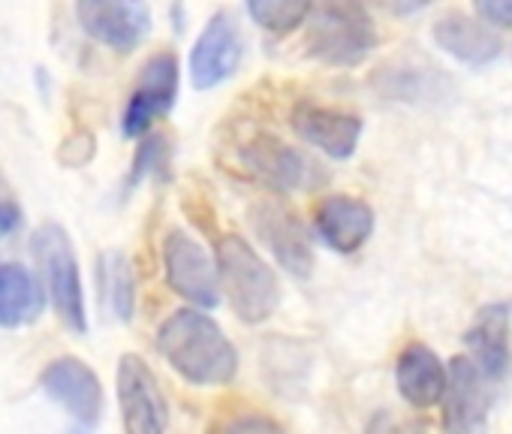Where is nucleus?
<instances>
[{"mask_svg": "<svg viewBox=\"0 0 512 434\" xmlns=\"http://www.w3.org/2000/svg\"><path fill=\"white\" fill-rule=\"evenodd\" d=\"M380 43L371 13L359 4H317L305 22L308 55L329 67H359Z\"/></svg>", "mask_w": 512, "mask_h": 434, "instance_id": "nucleus-4", "label": "nucleus"}, {"mask_svg": "<svg viewBox=\"0 0 512 434\" xmlns=\"http://www.w3.org/2000/svg\"><path fill=\"white\" fill-rule=\"evenodd\" d=\"M365 434H428V431L419 422H413V419H401V416H395L389 410H380L368 422Z\"/></svg>", "mask_w": 512, "mask_h": 434, "instance_id": "nucleus-24", "label": "nucleus"}, {"mask_svg": "<svg viewBox=\"0 0 512 434\" xmlns=\"http://www.w3.org/2000/svg\"><path fill=\"white\" fill-rule=\"evenodd\" d=\"M178 82H181V67L172 52H157L151 55L130 91V100L121 112V133L127 139H142L151 133V127L166 118L178 100Z\"/></svg>", "mask_w": 512, "mask_h": 434, "instance_id": "nucleus-8", "label": "nucleus"}, {"mask_svg": "<svg viewBox=\"0 0 512 434\" xmlns=\"http://www.w3.org/2000/svg\"><path fill=\"white\" fill-rule=\"evenodd\" d=\"M22 227V208L10 199H0V239L13 236Z\"/></svg>", "mask_w": 512, "mask_h": 434, "instance_id": "nucleus-26", "label": "nucleus"}, {"mask_svg": "<svg viewBox=\"0 0 512 434\" xmlns=\"http://www.w3.org/2000/svg\"><path fill=\"white\" fill-rule=\"evenodd\" d=\"M169 160V139L163 133H148L142 136L136 154H133V166H130V187L142 184L145 178H154L166 169Z\"/></svg>", "mask_w": 512, "mask_h": 434, "instance_id": "nucleus-22", "label": "nucleus"}, {"mask_svg": "<svg viewBox=\"0 0 512 434\" xmlns=\"http://www.w3.org/2000/svg\"><path fill=\"white\" fill-rule=\"evenodd\" d=\"M214 269L217 290L241 323L256 326L275 317L281 305V278L247 239L235 233L223 236L214 251Z\"/></svg>", "mask_w": 512, "mask_h": 434, "instance_id": "nucleus-2", "label": "nucleus"}, {"mask_svg": "<svg viewBox=\"0 0 512 434\" xmlns=\"http://www.w3.org/2000/svg\"><path fill=\"white\" fill-rule=\"evenodd\" d=\"M157 353L190 386H229L238 374V350L223 326L199 308H178L157 326Z\"/></svg>", "mask_w": 512, "mask_h": 434, "instance_id": "nucleus-1", "label": "nucleus"}, {"mask_svg": "<svg viewBox=\"0 0 512 434\" xmlns=\"http://www.w3.org/2000/svg\"><path fill=\"white\" fill-rule=\"evenodd\" d=\"M124 434H169V404L154 368L139 353H124L115 368Z\"/></svg>", "mask_w": 512, "mask_h": 434, "instance_id": "nucleus-6", "label": "nucleus"}, {"mask_svg": "<svg viewBox=\"0 0 512 434\" xmlns=\"http://www.w3.org/2000/svg\"><path fill=\"white\" fill-rule=\"evenodd\" d=\"M464 344L470 350V362L479 368V374L491 383L500 380L509 371V308L506 305H488L476 314L473 326L464 335Z\"/></svg>", "mask_w": 512, "mask_h": 434, "instance_id": "nucleus-17", "label": "nucleus"}, {"mask_svg": "<svg viewBox=\"0 0 512 434\" xmlns=\"http://www.w3.org/2000/svg\"><path fill=\"white\" fill-rule=\"evenodd\" d=\"M76 19L94 43L112 52H133L151 34V10L139 0H82Z\"/></svg>", "mask_w": 512, "mask_h": 434, "instance_id": "nucleus-12", "label": "nucleus"}, {"mask_svg": "<svg viewBox=\"0 0 512 434\" xmlns=\"http://www.w3.org/2000/svg\"><path fill=\"white\" fill-rule=\"evenodd\" d=\"M395 386L410 407H434L446 392V365L425 344H407L395 359Z\"/></svg>", "mask_w": 512, "mask_h": 434, "instance_id": "nucleus-16", "label": "nucleus"}, {"mask_svg": "<svg viewBox=\"0 0 512 434\" xmlns=\"http://www.w3.org/2000/svg\"><path fill=\"white\" fill-rule=\"evenodd\" d=\"M46 311V290L22 263H0V326L22 329L43 317Z\"/></svg>", "mask_w": 512, "mask_h": 434, "instance_id": "nucleus-19", "label": "nucleus"}, {"mask_svg": "<svg viewBox=\"0 0 512 434\" xmlns=\"http://www.w3.org/2000/svg\"><path fill=\"white\" fill-rule=\"evenodd\" d=\"M220 434H287L284 425L269 416V413H256V410H241L229 416L220 425Z\"/></svg>", "mask_w": 512, "mask_h": 434, "instance_id": "nucleus-23", "label": "nucleus"}, {"mask_svg": "<svg viewBox=\"0 0 512 434\" xmlns=\"http://www.w3.org/2000/svg\"><path fill=\"white\" fill-rule=\"evenodd\" d=\"M67 434H88V428H79V425H76V428H70Z\"/></svg>", "mask_w": 512, "mask_h": 434, "instance_id": "nucleus-27", "label": "nucleus"}, {"mask_svg": "<svg viewBox=\"0 0 512 434\" xmlns=\"http://www.w3.org/2000/svg\"><path fill=\"white\" fill-rule=\"evenodd\" d=\"M241 157H244V166L250 169V175H256L278 193H305V190H317L326 181L323 166L308 151H302L299 145H290L272 133L250 139L244 145Z\"/></svg>", "mask_w": 512, "mask_h": 434, "instance_id": "nucleus-7", "label": "nucleus"}, {"mask_svg": "<svg viewBox=\"0 0 512 434\" xmlns=\"http://www.w3.org/2000/svg\"><path fill=\"white\" fill-rule=\"evenodd\" d=\"M311 7L314 4H305V0H250L244 10L260 28L272 34H290L308 22Z\"/></svg>", "mask_w": 512, "mask_h": 434, "instance_id": "nucleus-21", "label": "nucleus"}, {"mask_svg": "<svg viewBox=\"0 0 512 434\" xmlns=\"http://www.w3.org/2000/svg\"><path fill=\"white\" fill-rule=\"evenodd\" d=\"M443 428L446 434H482L491 410V386L467 356H455L446 368Z\"/></svg>", "mask_w": 512, "mask_h": 434, "instance_id": "nucleus-13", "label": "nucleus"}, {"mask_svg": "<svg viewBox=\"0 0 512 434\" xmlns=\"http://www.w3.org/2000/svg\"><path fill=\"white\" fill-rule=\"evenodd\" d=\"M40 386L55 404H61L76 419L79 428L91 431L103 419V407H106L103 383L85 359L79 356L52 359L40 374Z\"/></svg>", "mask_w": 512, "mask_h": 434, "instance_id": "nucleus-11", "label": "nucleus"}, {"mask_svg": "<svg viewBox=\"0 0 512 434\" xmlns=\"http://www.w3.org/2000/svg\"><path fill=\"white\" fill-rule=\"evenodd\" d=\"M314 233L335 254H356L374 233V208L356 196H326L314 208Z\"/></svg>", "mask_w": 512, "mask_h": 434, "instance_id": "nucleus-15", "label": "nucleus"}, {"mask_svg": "<svg viewBox=\"0 0 512 434\" xmlns=\"http://www.w3.org/2000/svg\"><path fill=\"white\" fill-rule=\"evenodd\" d=\"M434 43L467 67H485L500 55V37L467 13H446L434 22Z\"/></svg>", "mask_w": 512, "mask_h": 434, "instance_id": "nucleus-18", "label": "nucleus"}, {"mask_svg": "<svg viewBox=\"0 0 512 434\" xmlns=\"http://www.w3.org/2000/svg\"><path fill=\"white\" fill-rule=\"evenodd\" d=\"M244 61V34L229 10H217L205 28L199 31L190 58L187 73L196 91H211L223 82H229Z\"/></svg>", "mask_w": 512, "mask_h": 434, "instance_id": "nucleus-9", "label": "nucleus"}, {"mask_svg": "<svg viewBox=\"0 0 512 434\" xmlns=\"http://www.w3.org/2000/svg\"><path fill=\"white\" fill-rule=\"evenodd\" d=\"M250 227L253 236L263 242L272 260L296 275L308 278L314 272V245L299 217L278 199H260L250 205Z\"/></svg>", "mask_w": 512, "mask_h": 434, "instance_id": "nucleus-10", "label": "nucleus"}, {"mask_svg": "<svg viewBox=\"0 0 512 434\" xmlns=\"http://www.w3.org/2000/svg\"><path fill=\"white\" fill-rule=\"evenodd\" d=\"M31 251H34V260L40 266L37 278L46 290V299L52 302V308L58 314V320L70 332L85 335L88 332V305H85L79 257H76L70 233L61 224L46 221L34 230Z\"/></svg>", "mask_w": 512, "mask_h": 434, "instance_id": "nucleus-3", "label": "nucleus"}, {"mask_svg": "<svg viewBox=\"0 0 512 434\" xmlns=\"http://www.w3.org/2000/svg\"><path fill=\"white\" fill-rule=\"evenodd\" d=\"M290 124L305 145H311L314 151H320L332 160L353 157L359 148V139H362V118L359 115L335 109V106L308 103V100H302L293 109Z\"/></svg>", "mask_w": 512, "mask_h": 434, "instance_id": "nucleus-14", "label": "nucleus"}, {"mask_svg": "<svg viewBox=\"0 0 512 434\" xmlns=\"http://www.w3.org/2000/svg\"><path fill=\"white\" fill-rule=\"evenodd\" d=\"M163 278L166 287L187 302V308L211 311L220 305V290H217V269L214 257L205 251L199 239H193L184 230H169L163 236Z\"/></svg>", "mask_w": 512, "mask_h": 434, "instance_id": "nucleus-5", "label": "nucleus"}, {"mask_svg": "<svg viewBox=\"0 0 512 434\" xmlns=\"http://www.w3.org/2000/svg\"><path fill=\"white\" fill-rule=\"evenodd\" d=\"M97 281L100 293L109 305V311L121 320L130 323L136 311V278L130 269V260L121 251H109L97 263Z\"/></svg>", "mask_w": 512, "mask_h": 434, "instance_id": "nucleus-20", "label": "nucleus"}, {"mask_svg": "<svg viewBox=\"0 0 512 434\" xmlns=\"http://www.w3.org/2000/svg\"><path fill=\"white\" fill-rule=\"evenodd\" d=\"M476 13L485 25L512 31V0H485V4H476Z\"/></svg>", "mask_w": 512, "mask_h": 434, "instance_id": "nucleus-25", "label": "nucleus"}]
</instances>
